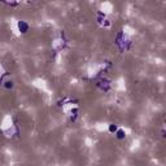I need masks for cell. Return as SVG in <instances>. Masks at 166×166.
I'll return each instance as SVG.
<instances>
[{
  "mask_svg": "<svg viewBox=\"0 0 166 166\" xmlns=\"http://www.w3.org/2000/svg\"><path fill=\"white\" fill-rule=\"evenodd\" d=\"M18 27H20V30H24V31H22V33H26V30H27V25L26 24H25V22H20V24H18Z\"/></svg>",
  "mask_w": 166,
  "mask_h": 166,
  "instance_id": "2",
  "label": "cell"
},
{
  "mask_svg": "<svg viewBox=\"0 0 166 166\" xmlns=\"http://www.w3.org/2000/svg\"><path fill=\"white\" fill-rule=\"evenodd\" d=\"M116 135H117V138L118 139H124V136H126V132L123 131V130H117L116 131Z\"/></svg>",
  "mask_w": 166,
  "mask_h": 166,
  "instance_id": "1",
  "label": "cell"
},
{
  "mask_svg": "<svg viewBox=\"0 0 166 166\" xmlns=\"http://www.w3.org/2000/svg\"><path fill=\"white\" fill-rule=\"evenodd\" d=\"M109 131L110 132H116L117 131V126H116V124H110V126H109Z\"/></svg>",
  "mask_w": 166,
  "mask_h": 166,
  "instance_id": "3",
  "label": "cell"
},
{
  "mask_svg": "<svg viewBox=\"0 0 166 166\" xmlns=\"http://www.w3.org/2000/svg\"><path fill=\"white\" fill-rule=\"evenodd\" d=\"M5 83H7V84H5V87H7V88H9V87L12 88V86H13V84H12V82H9V81H8V82H5Z\"/></svg>",
  "mask_w": 166,
  "mask_h": 166,
  "instance_id": "4",
  "label": "cell"
}]
</instances>
